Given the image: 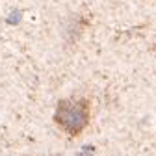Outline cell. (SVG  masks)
<instances>
[{
  "label": "cell",
  "mask_w": 156,
  "mask_h": 156,
  "mask_svg": "<svg viewBox=\"0 0 156 156\" xmlns=\"http://www.w3.org/2000/svg\"><path fill=\"white\" fill-rule=\"evenodd\" d=\"M91 119V106L87 99H62L56 106L54 121L65 134L78 136L86 130Z\"/></svg>",
  "instance_id": "cell-1"
},
{
  "label": "cell",
  "mask_w": 156,
  "mask_h": 156,
  "mask_svg": "<svg viewBox=\"0 0 156 156\" xmlns=\"http://www.w3.org/2000/svg\"><path fill=\"white\" fill-rule=\"evenodd\" d=\"M78 156H93V147H84L78 152Z\"/></svg>",
  "instance_id": "cell-2"
}]
</instances>
